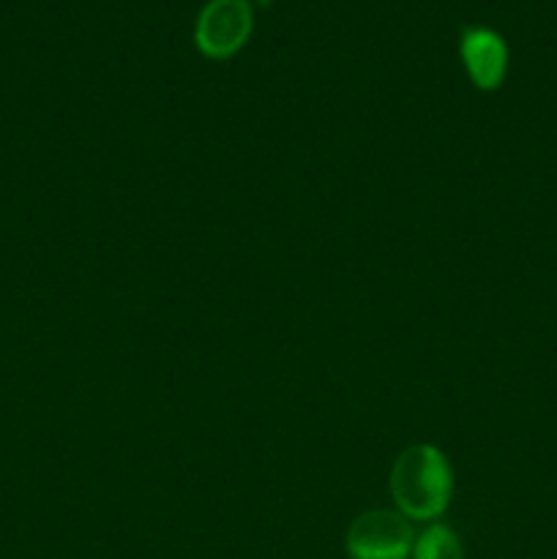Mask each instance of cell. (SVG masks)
Segmentation results:
<instances>
[{
  "instance_id": "6da1fadb",
  "label": "cell",
  "mask_w": 557,
  "mask_h": 559,
  "mask_svg": "<svg viewBox=\"0 0 557 559\" xmlns=\"http://www.w3.org/2000/svg\"><path fill=\"white\" fill-rule=\"evenodd\" d=\"M388 484L402 516H407L410 522H435L451 502V464L440 448L426 442L410 445L393 462Z\"/></svg>"
},
{
  "instance_id": "7a4b0ae2",
  "label": "cell",
  "mask_w": 557,
  "mask_h": 559,
  "mask_svg": "<svg viewBox=\"0 0 557 559\" xmlns=\"http://www.w3.org/2000/svg\"><path fill=\"white\" fill-rule=\"evenodd\" d=\"M413 544L415 533L410 519L388 508L360 513L344 535L349 559H410Z\"/></svg>"
},
{
  "instance_id": "3957f363",
  "label": "cell",
  "mask_w": 557,
  "mask_h": 559,
  "mask_svg": "<svg viewBox=\"0 0 557 559\" xmlns=\"http://www.w3.org/2000/svg\"><path fill=\"white\" fill-rule=\"evenodd\" d=\"M251 27L254 9L249 0H208L197 16V49L211 60H227L246 47Z\"/></svg>"
},
{
  "instance_id": "277c9868",
  "label": "cell",
  "mask_w": 557,
  "mask_h": 559,
  "mask_svg": "<svg viewBox=\"0 0 557 559\" xmlns=\"http://www.w3.org/2000/svg\"><path fill=\"white\" fill-rule=\"evenodd\" d=\"M464 71L478 91H497L508 71V47L491 27L470 25L459 38Z\"/></svg>"
},
{
  "instance_id": "5b68a950",
  "label": "cell",
  "mask_w": 557,
  "mask_h": 559,
  "mask_svg": "<svg viewBox=\"0 0 557 559\" xmlns=\"http://www.w3.org/2000/svg\"><path fill=\"white\" fill-rule=\"evenodd\" d=\"M410 559H464L462 540L448 524L435 522L415 538Z\"/></svg>"
}]
</instances>
